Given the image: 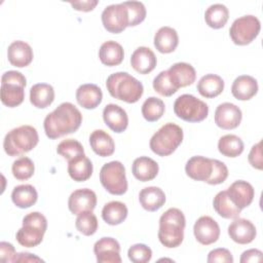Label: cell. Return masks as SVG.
Segmentation results:
<instances>
[{
    "instance_id": "cell-17",
    "label": "cell",
    "mask_w": 263,
    "mask_h": 263,
    "mask_svg": "<svg viewBox=\"0 0 263 263\" xmlns=\"http://www.w3.org/2000/svg\"><path fill=\"white\" fill-rule=\"evenodd\" d=\"M213 171V160L204 156H193L185 165V172L188 177L195 181L206 182Z\"/></svg>"
},
{
    "instance_id": "cell-13",
    "label": "cell",
    "mask_w": 263,
    "mask_h": 263,
    "mask_svg": "<svg viewBox=\"0 0 263 263\" xmlns=\"http://www.w3.org/2000/svg\"><path fill=\"white\" fill-rule=\"evenodd\" d=\"M93 253L99 263H120V245L113 237H102L96 241Z\"/></svg>"
},
{
    "instance_id": "cell-5",
    "label": "cell",
    "mask_w": 263,
    "mask_h": 263,
    "mask_svg": "<svg viewBox=\"0 0 263 263\" xmlns=\"http://www.w3.org/2000/svg\"><path fill=\"white\" fill-rule=\"evenodd\" d=\"M47 229V220L39 212H32L23 219V226L17 230L15 238L17 242L25 248H34L38 246Z\"/></svg>"
},
{
    "instance_id": "cell-41",
    "label": "cell",
    "mask_w": 263,
    "mask_h": 263,
    "mask_svg": "<svg viewBox=\"0 0 263 263\" xmlns=\"http://www.w3.org/2000/svg\"><path fill=\"white\" fill-rule=\"evenodd\" d=\"M57 152L69 161L81 154H84V149L81 143L78 142L77 140L66 139V140H63L58 145Z\"/></svg>"
},
{
    "instance_id": "cell-34",
    "label": "cell",
    "mask_w": 263,
    "mask_h": 263,
    "mask_svg": "<svg viewBox=\"0 0 263 263\" xmlns=\"http://www.w3.org/2000/svg\"><path fill=\"white\" fill-rule=\"evenodd\" d=\"M128 211L126 205L117 200L106 203L102 210V218L109 225H118L127 217Z\"/></svg>"
},
{
    "instance_id": "cell-37",
    "label": "cell",
    "mask_w": 263,
    "mask_h": 263,
    "mask_svg": "<svg viewBox=\"0 0 263 263\" xmlns=\"http://www.w3.org/2000/svg\"><path fill=\"white\" fill-rule=\"evenodd\" d=\"M242 140L236 135H225L218 142L219 152L226 157H237L243 151Z\"/></svg>"
},
{
    "instance_id": "cell-12",
    "label": "cell",
    "mask_w": 263,
    "mask_h": 263,
    "mask_svg": "<svg viewBox=\"0 0 263 263\" xmlns=\"http://www.w3.org/2000/svg\"><path fill=\"white\" fill-rule=\"evenodd\" d=\"M242 118L241 110L232 103H222L215 111V123L222 129L237 127Z\"/></svg>"
},
{
    "instance_id": "cell-36",
    "label": "cell",
    "mask_w": 263,
    "mask_h": 263,
    "mask_svg": "<svg viewBox=\"0 0 263 263\" xmlns=\"http://www.w3.org/2000/svg\"><path fill=\"white\" fill-rule=\"evenodd\" d=\"M25 87L15 83H1V102L13 108L21 105L25 99Z\"/></svg>"
},
{
    "instance_id": "cell-2",
    "label": "cell",
    "mask_w": 263,
    "mask_h": 263,
    "mask_svg": "<svg viewBox=\"0 0 263 263\" xmlns=\"http://www.w3.org/2000/svg\"><path fill=\"white\" fill-rule=\"evenodd\" d=\"M186 219L183 212L177 208L165 211L159 219L158 239L165 248H177L184 239Z\"/></svg>"
},
{
    "instance_id": "cell-45",
    "label": "cell",
    "mask_w": 263,
    "mask_h": 263,
    "mask_svg": "<svg viewBox=\"0 0 263 263\" xmlns=\"http://www.w3.org/2000/svg\"><path fill=\"white\" fill-rule=\"evenodd\" d=\"M213 160V171L210 179L206 181L210 185H218L223 183L228 177V168L226 164L218 159Z\"/></svg>"
},
{
    "instance_id": "cell-27",
    "label": "cell",
    "mask_w": 263,
    "mask_h": 263,
    "mask_svg": "<svg viewBox=\"0 0 263 263\" xmlns=\"http://www.w3.org/2000/svg\"><path fill=\"white\" fill-rule=\"evenodd\" d=\"M139 200L143 209L148 212H155L164 204L165 194L159 187H145L139 193Z\"/></svg>"
},
{
    "instance_id": "cell-38",
    "label": "cell",
    "mask_w": 263,
    "mask_h": 263,
    "mask_svg": "<svg viewBox=\"0 0 263 263\" xmlns=\"http://www.w3.org/2000/svg\"><path fill=\"white\" fill-rule=\"evenodd\" d=\"M164 110L165 106L163 101L156 97H149L142 105V115L149 122H154L160 119Z\"/></svg>"
},
{
    "instance_id": "cell-18",
    "label": "cell",
    "mask_w": 263,
    "mask_h": 263,
    "mask_svg": "<svg viewBox=\"0 0 263 263\" xmlns=\"http://www.w3.org/2000/svg\"><path fill=\"white\" fill-rule=\"evenodd\" d=\"M103 119L109 128L117 134L124 132L128 125V116L125 110L116 104H108L104 108Z\"/></svg>"
},
{
    "instance_id": "cell-33",
    "label": "cell",
    "mask_w": 263,
    "mask_h": 263,
    "mask_svg": "<svg viewBox=\"0 0 263 263\" xmlns=\"http://www.w3.org/2000/svg\"><path fill=\"white\" fill-rule=\"evenodd\" d=\"M224 89V80L216 74H206L202 76L197 83L198 92L204 98H215Z\"/></svg>"
},
{
    "instance_id": "cell-42",
    "label": "cell",
    "mask_w": 263,
    "mask_h": 263,
    "mask_svg": "<svg viewBox=\"0 0 263 263\" xmlns=\"http://www.w3.org/2000/svg\"><path fill=\"white\" fill-rule=\"evenodd\" d=\"M127 10L128 27H134L142 23L146 17V7L140 1H124L122 2Z\"/></svg>"
},
{
    "instance_id": "cell-1",
    "label": "cell",
    "mask_w": 263,
    "mask_h": 263,
    "mask_svg": "<svg viewBox=\"0 0 263 263\" xmlns=\"http://www.w3.org/2000/svg\"><path fill=\"white\" fill-rule=\"evenodd\" d=\"M82 122L80 111L69 102L60 104L44 118L43 126L46 136L53 140L76 132Z\"/></svg>"
},
{
    "instance_id": "cell-20",
    "label": "cell",
    "mask_w": 263,
    "mask_h": 263,
    "mask_svg": "<svg viewBox=\"0 0 263 263\" xmlns=\"http://www.w3.org/2000/svg\"><path fill=\"white\" fill-rule=\"evenodd\" d=\"M33 49L25 41L16 40L9 44L7 49V58L9 63L18 68L26 67L33 60Z\"/></svg>"
},
{
    "instance_id": "cell-9",
    "label": "cell",
    "mask_w": 263,
    "mask_h": 263,
    "mask_svg": "<svg viewBox=\"0 0 263 263\" xmlns=\"http://www.w3.org/2000/svg\"><path fill=\"white\" fill-rule=\"evenodd\" d=\"M261 24L258 17L252 14L236 18L229 30L230 38L236 45L250 44L259 34Z\"/></svg>"
},
{
    "instance_id": "cell-6",
    "label": "cell",
    "mask_w": 263,
    "mask_h": 263,
    "mask_svg": "<svg viewBox=\"0 0 263 263\" xmlns=\"http://www.w3.org/2000/svg\"><path fill=\"white\" fill-rule=\"evenodd\" d=\"M183 141V129L176 123L162 125L150 139V149L159 156L172 154Z\"/></svg>"
},
{
    "instance_id": "cell-21",
    "label": "cell",
    "mask_w": 263,
    "mask_h": 263,
    "mask_svg": "<svg viewBox=\"0 0 263 263\" xmlns=\"http://www.w3.org/2000/svg\"><path fill=\"white\" fill-rule=\"evenodd\" d=\"M157 60L154 52L146 46L138 47L130 57L132 67L140 74H148L156 67Z\"/></svg>"
},
{
    "instance_id": "cell-39",
    "label": "cell",
    "mask_w": 263,
    "mask_h": 263,
    "mask_svg": "<svg viewBox=\"0 0 263 263\" xmlns=\"http://www.w3.org/2000/svg\"><path fill=\"white\" fill-rule=\"evenodd\" d=\"M98 219L92 211H85L80 213L75 221L77 230L86 236L95 234L98 230Z\"/></svg>"
},
{
    "instance_id": "cell-15",
    "label": "cell",
    "mask_w": 263,
    "mask_h": 263,
    "mask_svg": "<svg viewBox=\"0 0 263 263\" xmlns=\"http://www.w3.org/2000/svg\"><path fill=\"white\" fill-rule=\"evenodd\" d=\"M228 234L234 242L247 245L255 239L257 231L250 220L237 217L228 226Z\"/></svg>"
},
{
    "instance_id": "cell-50",
    "label": "cell",
    "mask_w": 263,
    "mask_h": 263,
    "mask_svg": "<svg viewBox=\"0 0 263 263\" xmlns=\"http://www.w3.org/2000/svg\"><path fill=\"white\" fill-rule=\"evenodd\" d=\"M263 259V254L260 250L251 249L245 251L240 257V263H249V262H260Z\"/></svg>"
},
{
    "instance_id": "cell-49",
    "label": "cell",
    "mask_w": 263,
    "mask_h": 263,
    "mask_svg": "<svg viewBox=\"0 0 263 263\" xmlns=\"http://www.w3.org/2000/svg\"><path fill=\"white\" fill-rule=\"evenodd\" d=\"M16 257L15 249L14 247L6 241L0 242V260L2 262H14V259Z\"/></svg>"
},
{
    "instance_id": "cell-32",
    "label": "cell",
    "mask_w": 263,
    "mask_h": 263,
    "mask_svg": "<svg viewBox=\"0 0 263 263\" xmlns=\"http://www.w3.org/2000/svg\"><path fill=\"white\" fill-rule=\"evenodd\" d=\"M213 206L217 214L225 219H235L241 212V210L231 201L226 190L220 191L216 194L213 200Z\"/></svg>"
},
{
    "instance_id": "cell-30",
    "label": "cell",
    "mask_w": 263,
    "mask_h": 263,
    "mask_svg": "<svg viewBox=\"0 0 263 263\" xmlns=\"http://www.w3.org/2000/svg\"><path fill=\"white\" fill-rule=\"evenodd\" d=\"M54 100V89L50 84L37 83L30 89V102L39 109H44L52 104Z\"/></svg>"
},
{
    "instance_id": "cell-3",
    "label": "cell",
    "mask_w": 263,
    "mask_h": 263,
    "mask_svg": "<svg viewBox=\"0 0 263 263\" xmlns=\"http://www.w3.org/2000/svg\"><path fill=\"white\" fill-rule=\"evenodd\" d=\"M106 86L111 97L129 104L138 102L144 92L142 82L127 72L111 74L107 78Z\"/></svg>"
},
{
    "instance_id": "cell-44",
    "label": "cell",
    "mask_w": 263,
    "mask_h": 263,
    "mask_svg": "<svg viewBox=\"0 0 263 263\" xmlns=\"http://www.w3.org/2000/svg\"><path fill=\"white\" fill-rule=\"evenodd\" d=\"M127 256L134 263H147L152 258V251L144 243H136L128 249Z\"/></svg>"
},
{
    "instance_id": "cell-26",
    "label": "cell",
    "mask_w": 263,
    "mask_h": 263,
    "mask_svg": "<svg viewBox=\"0 0 263 263\" xmlns=\"http://www.w3.org/2000/svg\"><path fill=\"white\" fill-rule=\"evenodd\" d=\"M89 144L92 151L102 157L112 155L115 150V144L112 137L103 129H96L90 134Z\"/></svg>"
},
{
    "instance_id": "cell-40",
    "label": "cell",
    "mask_w": 263,
    "mask_h": 263,
    "mask_svg": "<svg viewBox=\"0 0 263 263\" xmlns=\"http://www.w3.org/2000/svg\"><path fill=\"white\" fill-rule=\"evenodd\" d=\"M12 175L16 180L25 181L30 179L34 175L35 165L31 158L27 156H22L13 161L11 166Z\"/></svg>"
},
{
    "instance_id": "cell-46",
    "label": "cell",
    "mask_w": 263,
    "mask_h": 263,
    "mask_svg": "<svg viewBox=\"0 0 263 263\" xmlns=\"http://www.w3.org/2000/svg\"><path fill=\"white\" fill-rule=\"evenodd\" d=\"M206 261L209 263H232L233 262V257L232 254L230 253L229 250L224 249V248H218L215 250H212L209 255Z\"/></svg>"
},
{
    "instance_id": "cell-10",
    "label": "cell",
    "mask_w": 263,
    "mask_h": 263,
    "mask_svg": "<svg viewBox=\"0 0 263 263\" xmlns=\"http://www.w3.org/2000/svg\"><path fill=\"white\" fill-rule=\"evenodd\" d=\"M102 23L104 28L113 34L121 33L128 27L127 10L123 3L111 4L105 7L102 12Z\"/></svg>"
},
{
    "instance_id": "cell-29",
    "label": "cell",
    "mask_w": 263,
    "mask_h": 263,
    "mask_svg": "<svg viewBox=\"0 0 263 263\" xmlns=\"http://www.w3.org/2000/svg\"><path fill=\"white\" fill-rule=\"evenodd\" d=\"M99 58L102 64L113 67L121 64L124 58V51L118 42L109 40L101 45L99 49Z\"/></svg>"
},
{
    "instance_id": "cell-51",
    "label": "cell",
    "mask_w": 263,
    "mask_h": 263,
    "mask_svg": "<svg viewBox=\"0 0 263 263\" xmlns=\"http://www.w3.org/2000/svg\"><path fill=\"white\" fill-rule=\"evenodd\" d=\"M99 3L98 0H82V1H71L70 4L76 10L80 11H90L92 10L97 4Z\"/></svg>"
},
{
    "instance_id": "cell-28",
    "label": "cell",
    "mask_w": 263,
    "mask_h": 263,
    "mask_svg": "<svg viewBox=\"0 0 263 263\" xmlns=\"http://www.w3.org/2000/svg\"><path fill=\"white\" fill-rule=\"evenodd\" d=\"M68 174L76 182L88 180L92 174V163L85 154H81L68 161Z\"/></svg>"
},
{
    "instance_id": "cell-23",
    "label": "cell",
    "mask_w": 263,
    "mask_h": 263,
    "mask_svg": "<svg viewBox=\"0 0 263 263\" xmlns=\"http://www.w3.org/2000/svg\"><path fill=\"white\" fill-rule=\"evenodd\" d=\"M158 171V163L148 156H140L136 158L132 166L134 177L141 182L153 180L157 176Z\"/></svg>"
},
{
    "instance_id": "cell-11",
    "label": "cell",
    "mask_w": 263,
    "mask_h": 263,
    "mask_svg": "<svg viewBox=\"0 0 263 263\" xmlns=\"http://www.w3.org/2000/svg\"><path fill=\"white\" fill-rule=\"evenodd\" d=\"M193 233L199 243L209 246L218 240L220 236V227L212 217L201 216L194 223Z\"/></svg>"
},
{
    "instance_id": "cell-35",
    "label": "cell",
    "mask_w": 263,
    "mask_h": 263,
    "mask_svg": "<svg viewBox=\"0 0 263 263\" xmlns=\"http://www.w3.org/2000/svg\"><path fill=\"white\" fill-rule=\"evenodd\" d=\"M229 17L228 8L221 3L210 5L204 12V21L206 25L213 29H220L225 26Z\"/></svg>"
},
{
    "instance_id": "cell-52",
    "label": "cell",
    "mask_w": 263,
    "mask_h": 263,
    "mask_svg": "<svg viewBox=\"0 0 263 263\" xmlns=\"http://www.w3.org/2000/svg\"><path fill=\"white\" fill-rule=\"evenodd\" d=\"M14 262H43V260L34 254L18 253L16 254Z\"/></svg>"
},
{
    "instance_id": "cell-4",
    "label": "cell",
    "mask_w": 263,
    "mask_h": 263,
    "mask_svg": "<svg viewBox=\"0 0 263 263\" xmlns=\"http://www.w3.org/2000/svg\"><path fill=\"white\" fill-rule=\"evenodd\" d=\"M38 141V132L34 126L21 125L6 134L3 148L9 156H18L35 148Z\"/></svg>"
},
{
    "instance_id": "cell-25",
    "label": "cell",
    "mask_w": 263,
    "mask_h": 263,
    "mask_svg": "<svg viewBox=\"0 0 263 263\" xmlns=\"http://www.w3.org/2000/svg\"><path fill=\"white\" fill-rule=\"evenodd\" d=\"M258 91L257 80L250 75H240L236 77L231 86L233 97L239 101L252 99Z\"/></svg>"
},
{
    "instance_id": "cell-24",
    "label": "cell",
    "mask_w": 263,
    "mask_h": 263,
    "mask_svg": "<svg viewBox=\"0 0 263 263\" xmlns=\"http://www.w3.org/2000/svg\"><path fill=\"white\" fill-rule=\"evenodd\" d=\"M179 44L177 31L168 26L161 27L154 35V46L161 53L173 52Z\"/></svg>"
},
{
    "instance_id": "cell-47",
    "label": "cell",
    "mask_w": 263,
    "mask_h": 263,
    "mask_svg": "<svg viewBox=\"0 0 263 263\" xmlns=\"http://www.w3.org/2000/svg\"><path fill=\"white\" fill-rule=\"evenodd\" d=\"M250 164L257 168V170H262L263 167V161H262V152H261V141H259L257 144H255L249 153L248 156Z\"/></svg>"
},
{
    "instance_id": "cell-43",
    "label": "cell",
    "mask_w": 263,
    "mask_h": 263,
    "mask_svg": "<svg viewBox=\"0 0 263 263\" xmlns=\"http://www.w3.org/2000/svg\"><path fill=\"white\" fill-rule=\"evenodd\" d=\"M153 88L156 92L163 97H171L174 95L178 89L173 84L167 70L161 71L153 80Z\"/></svg>"
},
{
    "instance_id": "cell-14",
    "label": "cell",
    "mask_w": 263,
    "mask_h": 263,
    "mask_svg": "<svg viewBox=\"0 0 263 263\" xmlns=\"http://www.w3.org/2000/svg\"><path fill=\"white\" fill-rule=\"evenodd\" d=\"M97 205L96 193L88 189H77L71 193L68 199V208L74 215H79L85 211H93Z\"/></svg>"
},
{
    "instance_id": "cell-31",
    "label": "cell",
    "mask_w": 263,
    "mask_h": 263,
    "mask_svg": "<svg viewBox=\"0 0 263 263\" xmlns=\"http://www.w3.org/2000/svg\"><path fill=\"white\" fill-rule=\"evenodd\" d=\"M38 198L37 190L30 184L18 185L11 192L12 202L20 209H28L36 203Z\"/></svg>"
},
{
    "instance_id": "cell-19",
    "label": "cell",
    "mask_w": 263,
    "mask_h": 263,
    "mask_svg": "<svg viewBox=\"0 0 263 263\" xmlns=\"http://www.w3.org/2000/svg\"><path fill=\"white\" fill-rule=\"evenodd\" d=\"M167 73L177 89L191 85L196 78V72L193 66L184 62L172 65L167 70Z\"/></svg>"
},
{
    "instance_id": "cell-48",
    "label": "cell",
    "mask_w": 263,
    "mask_h": 263,
    "mask_svg": "<svg viewBox=\"0 0 263 263\" xmlns=\"http://www.w3.org/2000/svg\"><path fill=\"white\" fill-rule=\"evenodd\" d=\"M1 83H15V84L23 85L25 87L27 84V80H26V77L21 72L10 70L5 72L2 75Z\"/></svg>"
},
{
    "instance_id": "cell-16",
    "label": "cell",
    "mask_w": 263,
    "mask_h": 263,
    "mask_svg": "<svg viewBox=\"0 0 263 263\" xmlns=\"http://www.w3.org/2000/svg\"><path fill=\"white\" fill-rule=\"evenodd\" d=\"M231 201L240 210L249 206L255 195V190L253 186L243 180H238L233 182L226 190Z\"/></svg>"
},
{
    "instance_id": "cell-8",
    "label": "cell",
    "mask_w": 263,
    "mask_h": 263,
    "mask_svg": "<svg viewBox=\"0 0 263 263\" xmlns=\"http://www.w3.org/2000/svg\"><path fill=\"white\" fill-rule=\"evenodd\" d=\"M100 181L103 187L113 195H122L127 190L125 167L120 161L105 163L100 171Z\"/></svg>"
},
{
    "instance_id": "cell-22",
    "label": "cell",
    "mask_w": 263,
    "mask_h": 263,
    "mask_svg": "<svg viewBox=\"0 0 263 263\" xmlns=\"http://www.w3.org/2000/svg\"><path fill=\"white\" fill-rule=\"evenodd\" d=\"M103 99L102 89L93 83H85L80 85L76 90L77 103L85 109L97 108Z\"/></svg>"
},
{
    "instance_id": "cell-7",
    "label": "cell",
    "mask_w": 263,
    "mask_h": 263,
    "mask_svg": "<svg viewBox=\"0 0 263 263\" xmlns=\"http://www.w3.org/2000/svg\"><path fill=\"white\" fill-rule=\"evenodd\" d=\"M174 112L179 118L187 122H200L206 118L209 107L193 95L184 93L176 99Z\"/></svg>"
}]
</instances>
